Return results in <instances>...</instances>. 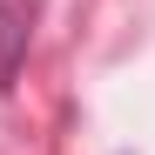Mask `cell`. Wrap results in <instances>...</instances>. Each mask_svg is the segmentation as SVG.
Instances as JSON below:
<instances>
[{
  "instance_id": "6da1fadb",
  "label": "cell",
  "mask_w": 155,
  "mask_h": 155,
  "mask_svg": "<svg viewBox=\"0 0 155 155\" xmlns=\"http://www.w3.org/2000/svg\"><path fill=\"white\" fill-rule=\"evenodd\" d=\"M34 20H41V0H0V94H14L20 68H27Z\"/></svg>"
}]
</instances>
